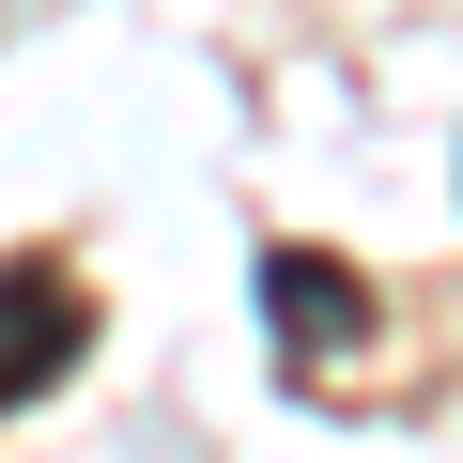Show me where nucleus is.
<instances>
[{
    "instance_id": "obj_1",
    "label": "nucleus",
    "mask_w": 463,
    "mask_h": 463,
    "mask_svg": "<svg viewBox=\"0 0 463 463\" xmlns=\"http://www.w3.org/2000/svg\"><path fill=\"white\" fill-rule=\"evenodd\" d=\"M78 340H93V294L62 263H0V417H16L32 386H62Z\"/></svg>"
},
{
    "instance_id": "obj_2",
    "label": "nucleus",
    "mask_w": 463,
    "mask_h": 463,
    "mask_svg": "<svg viewBox=\"0 0 463 463\" xmlns=\"http://www.w3.org/2000/svg\"><path fill=\"white\" fill-rule=\"evenodd\" d=\"M263 325H279V355H340V340L371 325V294H355L340 248H279V263H263Z\"/></svg>"
}]
</instances>
